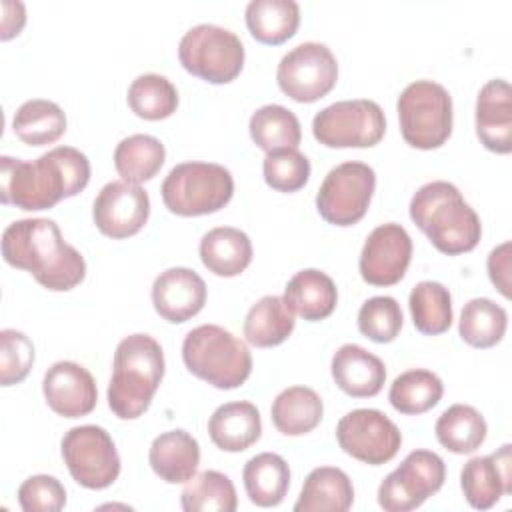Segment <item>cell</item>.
<instances>
[{"label": "cell", "instance_id": "cell-1", "mask_svg": "<svg viewBox=\"0 0 512 512\" xmlns=\"http://www.w3.org/2000/svg\"><path fill=\"white\" fill-rule=\"evenodd\" d=\"M90 162L72 146H56L36 160L0 158V200L20 210H46L86 188Z\"/></svg>", "mask_w": 512, "mask_h": 512}, {"label": "cell", "instance_id": "cell-2", "mask_svg": "<svg viewBox=\"0 0 512 512\" xmlns=\"http://www.w3.org/2000/svg\"><path fill=\"white\" fill-rule=\"evenodd\" d=\"M6 264L30 272L38 284L54 292L76 288L86 276L84 256L64 242L58 224L50 218H24L2 232Z\"/></svg>", "mask_w": 512, "mask_h": 512}, {"label": "cell", "instance_id": "cell-3", "mask_svg": "<svg viewBox=\"0 0 512 512\" xmlns=\"http://www.w3.org/2000/svg\"><path fill=\"white\" fill-rule=\"evenodd\" d=\"M412 222L428 236L436 250L448 256L470 252L478 246L482 224L460 190L446 180L420 186L410 200Z\"/></svg>", "mask_w": 512, "mask_h": 512}, {"label": "cell", "instance_id": "cell-4", "mask_svg": "<svg viewBox=\"0 0 512 512\" xmlns=\"http://www.w3.org/2000/svg\"><path fill=\"white\" fill-rule=\"evenodd\" d=\"M162 346L148 334H130L118 342L108 384V406L120 420L140 418L162 378H164Z\"/></svg>", "mask_w": 512, "mask_h": 512}, {"label": "cell", "instance_id": "cell-5", "mask_svg": "<svg viewBox=\"0 0 512 512\" xmlns=\"http://www.w3.org/2000/svg\"><path fill=\"white\" fill-rule=\"evenodd\" d=\"M182 360L194 376L220 390L242 386L252 372L248 346L216 324H202L186 334Z\"/></svg>", "mask_w": 512, "mask_h": 512}, {"label": "cell", "instance_id": "cell-6", "mask_svg": "<svg viewBox=\"0 0 512 512\" xmlns=\"http://www.w3.org/2000/svg\"><path fill=\"white\" fill-rule=\"evenodd\" d=\"M160 192L172 214L204 216L232 200L234 178L228 168L214 162H182L168 172Z\"/></svg>", "mask_w": 512, "mask_h": 512}, {"label": "cell", "instance_id": "cell-7", "mask_svg": "<svg viewBox=\"0 0 512 512\" xmlns=\"http://www.w3.org/2000/svg\"><path fill=\"white\" fill-rule=\"evenodd\" d=\"M396 110L402 138L412 148H440L452 134V98L438 82H410L400 92Z\"/></svg>", "mask_w": 512, "mask_h": 512}, {"label": "cell", "instance_id": "cell-8", "mask_svg": "<svg viewBox=\"0 0 512 512\" xmlns=\"http://www.w3.org/2000/svg\"><path fill=\"white\" fill-rule=\"evenodd\" d=\"M178 58L192 76L210 84H228L242 72L244 44L228 28L198 24L180 38Z\"/></svg>", "mask_w": 512, "mask_h": 512}, {"label": "cell", "instance_id": "cell-9", "mask_svg": "<svg viewBox=\"0 0 512 512\" xmlns=\"http://www.w3.org/2000/svg\"><path fill=\"white\" fill-rule=\"evenodd\" d=\"M386 132V118L374 100H340L322 108L312 120L314 138L328 148H370Z\"/></svg>", "mask_w": 512, "mask_h": 512}, {"label": "cell", "instance_id": "cell-10", "mask_svg": "<svg viewBox=\"0 0 512 512\" xmlns=\"http://www.w3.org/2000/svg\"><path fill=\"white\" fill-rule=\"evenodd\" d=\"M60 452L70 476L88 490L114 484L120 474V456L112 436L96 424L70 428L60 442Z\"/></svg>", "mask_w": 512, "mask_h": 512}, {"label": "cell", "instance_id": "cell-11", "mask_svg": "<svg viewBox=\"0 0 512 512\" xmlns=\"http://www.w3.org/2000/svg\"><path fill=\"white\" fill-rule=\"evenodd\" d=\"M376 188V172L364 162L334 166L316 194L318 214L334 226H352L364 218Z\"/></svg>", "mask_w": 512, "mask_h": 512}, {"label": "cell", "instance_id": "cell-12", "mask_svg": "<svg viewBox=\"0 0 512 512\" xmlns=\"http://www.w3.org/2000/svg\"><path fill=\"white\" fill-rule=\"evenodd\" d=\"M446 478L444 460L430 450H412L378 488V504L386 512H410L436 494Z\"/></svg>", "mask_w": 512, "mask_h": 512}, {"label": "cell", "instance_id": "cell-13", "mask_svg": "<svg viewBox=\"0 0 512 512\" xmlns=\"http://www.w3.org/2000/svg\"><path fill=\"white\" fill-rule=\"evenodd\" d=\"M276 80L280 90L296 102L324 98L338 80V62L332 50L320 42H302L282 56Z\"/></svg>", "mask_w": 512, "mask_h": 512}, {"label": "cell", "instance_id": "cell-14", "mask_svg": "<svg viewBox=\"0 0 512 512\" xmlns=\"http://www.w3.org/2000/svg\"><path fill=\"white\" fill-rule=\"evenodd\" d=\"M336 440L348 456L370 466L390 462L402 446L398 426L374 408H356L344 414L336 424Z\"/></svg>", "mask_w": 512, "mask_h": 512}, {"label": "cell", "instance_id": "cell-15", "mask_svg": "<svg viewBox=\"0 0 512 512\" xmlns=\"http://www.w3.org/2000/svg\"><path fill=\"white\" fill-rule=\"evenodd\" d=\"M412 260V238L404 226L386 222L376 226L360 252L358 268L364 282L372 286L398 284Z\"/></svg>", "mask_w": 512, "mask_h": 512}, {"label": "cell", "instance_id": "cell-16", "mask_svg": "<svg viewBox=\"0 0 512 512\" xmlns=\"http://www.w3.org/2000/svg\"><path fill=\"white\" fill-rule=\"evenodd\" d=\"M150 216L148 192L124 180H114L102 186L98 192L92 218L96 228L114 240H122L138 234Z\"/></svg>", "mask_w": 512, "mask_h": 512}, {"label": "cell", "instance_id": "cell-17", "mask_svg": "<svg viewBox=\"0 0 512 512\" xmlns=\"http://www.w3.org/2000/svg\"><path fill=\"white\" fill-rule=\"evenodd\" d=\"M46 404L64 418L90 414L98 402V388L92 374L70 360L52 364L42 380Z\"/></svg>", "mask_w": 512, "mask_h": 512}, {"label": "cell", "instance_id": "cell-18", "mask_svg": "<svg viewBox=\"0 0 512 512\" xmlns=\"http://www.w3.org/2000/svg\"><path fill=\"white\" fill-rule=\"evenodd\" d=\"M460 486L472 508H492L512 492V446L504 444L488 456L470 458L460 472Z\"/></svg>", "mask_w": 512, "mask_h": 512}, {"label": "cell", "instance_id": "cell-19", "mask_svg": "<svg viewBox=\"0 0 512 512\" xmlns=\"http://www.w3.org/2000/svg\"><path fill=\"white\" fill-rule=\"evenodd\" d=\"M152 304L164 320L182 324L204 308L206 282L190 268H168L152 284Z\"/></svg>", "mask_w": 512, "mask_h": 512}, {"label": "cell", "instance_id": "cell-20", "mask_svg": "<svg viewBox=\"0 0 512 512\" xmlns=\"http://www.w3.org/2000/svg\"><path fill=\"white\" fill-rule=\"evenodd\" d=\"M476 136L486 150H512V90L502 78L488 80L476 98Z\"/></svg>", "mask_w": 512, "mask_h": 512}, {"label": "cell", "instance_id": "cell-21", "mask_svg": "<svg viewBox=\"0 0 512 512\" xmlns=\"http://www.w3.org/2000/svg\"><path fill=\"white\" fill-rule=\"evenodd\" d=\"M332 378L352 398L376 396L386 382L384 362L358 344H344L332 356Z\"/></svg>", "mask_w": 512, "mask_h": 512}, {"label": "cell", "instance_id": "cell-22", "mask_svg": "<svg viewBox=\"0 0 512 512\" xmlns=\"http://www.w3.org/2000/svg\"><path fill=\"white\" fill-rule=\"evenodd\" d=\"M210 440L224 452H242L260 440L262 420L252 402L238 400L218 406L208 420Z\"/></svg>", "mask_w": 512, "mask_h": 512}, {"label": "cell", "instance_id": "cell-23", "mask_svg": "<svg viewBox=\"0 0 512 512\" xmlns=\"http://www.w3.org/2000/svg\"><path fill=\"white\" fill-rule=\"evenodd\" d=\"M148 462L154 474L168 484L188 482L200 464V446L186 430L162 432L152 440Z\"/></svg>", "mask_w": 512, "mask_h": 512}, {"label": "cell", "instance_id": "cell-24", "mask_svg": "<svg viewBox=\"0 0 512 512\" xmlns=\"http://www.w3.org/2000/svg\"><path fill=\"white\" fill-rule=\"evenodd\" d=\"M282 298L294 314L308 322H318L334 312L338 290L326 272L306 268L288 280Z\"/></svg>", "mask_w": 512, "mask_h": 512}, {"label": "cell", "instance_id": "cell-25", "mask_svg": "<svg viewBox=\"0 0 512 512\" xmlns=\"http://www.w3.org/2000/svg\"><path fill=\"white\" fill-rule=\"evenodd\" d=\"M200 260L216 276L232 278L252 262V242L246 232L232 226L208 230L200 240Z\"/></svg>", "mask_w": 512, "mask_h": 512}, {"label": "cell", "instance_id": "cell-26", "mask_svg": "<svg viewBox=\"0 0 512 512\" xmlns=\"http://www.w3.org/2000/svg\"><path fill=\"white\" fill-rule=\"evenodd\" d=\"M354 502L348 474L334 466L314 468L294 504L296 512H346Z\"/></svg>", "mask_w": 512, "mask_h": 512}, {"label": "cell", "instance_id": "cell-27", "mask_svg": "<svg viewBox=\"0 0 512 512\" xmlns=\"http://www.w3.org/2000/svg\"><path fill=\"white\" fill-rule=\"evenodd\" d=\"M246 494L260 508L278 506L290 488V468L286 460L274 452L252 456L242 470Z\"/></svg>", "mask_w": 512, "mask_h": 512}, {"label": "cell", "instance_id": "cell-28", "mask_svg": "<svg viewBox=\"0 0 512 512\" xmlns=\"http://www.w3.org/2000/svg\"><path fill=\"white\" fill-rule=\"evenodd\" d=\"M324 414L322 398L308 386H290L282 390L270 408L272 424L286 436L312 432Z\"/></svg>", "mask_w": 512, "mask_h": 512}, {"label": "cell", "instance_id": "cell-29", "mask_svg": "<svg viewBox=\"0 0 512 512\" xmlns=\"http://www.w3.org/2000/svg\"><path fill=\"white\" fill-rule=\"evenodd\" d=\"M244 14L250 34L268 46L290 40L300 24V6L294 0H252Z\"/></svg>", "mask_w": 512, "mask_h": 512}, {"label": "cell", "instance_id": "cell-30", "mask_svg": "<svg viewBox=\"0 0 512 512\" xmlns=\"http://www.w3.org/2000/svg\"><path fill=\"white\" fill-rule=\"evenodd\" d=\"M294 312L282 296H262L244 318V336L256 348H272L282 344L294 330Z\"/></svg>", "mask_w": 512, "mask_h": 512}, {"label": "cell", "instance_id": "cell-31", "mask_svg": "<svg viewBox=\"0 0 512 512\" xmlns=\"http://www.w3.org/2000/svg\"><path fill=\"white\" fill-rule=\"evenodd\" d=\"M438 442L454 454H472L486 440L484 416L468 404H452L446 408L434 426Z\"/></svg>", "mask_w": 512, "mask_h": 512}, {"label": "cell", "instance_id": "cell-32", "mask_svg": "<svg viewBox=\"0 0 512 512\" xmlns=\"http://www.w3.org/2000/svg\"><path fill=\"white\" fill-rule=\"evenodd\" d=\"M166 160L164 144L150 134H132L114 150V168L124 182L142 184L152 180Z\"/></svg>", "mask_w": 512, "mask_h": 512}, {"label": "cell", "instance_id": "cell-33", "mask_svg": "<svg viewBox=\"0 0 512 512\" xmlns=\"http://www.w3.org/2000/svg\"><path fill=\"white\" fill-rule=\"evenodd\" d=\"M12 130L28 146L54 144L66 132V114L52 100H26L12 118Z\"/></svg>", "mask_w": 512, "mask_h": 512}, {"label": "cell", "instance_id": "cell-34", "mask_svg": "<svg viewBox=\"0 0 512 512\" xmlns=\"http://www.w3.org/2000/svg\"><path fill=\"white\" fill-rule=\"evenodd\" d=\"M444 394L442 380L424 368H412L394 378L388 400L400 414H424L432 410Z\"/></svg>", "mask_w": 512, "mask_h": 512}, {"label": "cell", "instance_id": "cell-35", "mask_svg": "<svg viewBox=\"0 0 512 512\" xmlns=\"http://www.w3.org/2000/svg\"><path fill=\"white\" fill-rule=\"evenodd\" d=\"M250 138L254 144L268 152L296 148L302 140V130L296 114L280 104H266L250 116Z\"/></svg>", "mask_w": 512, "mask_h": 512}, {"label": "cell", "instance_id": "cell-36", "mask_svg": "<svg viewBox=\"0 0 512 512\" xmlns=\"http://www.w3.org/2000/svg\"><path fill=\"white\" fill-rule=\"evenodd\" d=\"M506 326L508 314L500 304L490 298H472L462 308L458 332L474 348H492L504 338Z\"/></svg>", "mask_w": 512, "mask_h": 512}, {"label": "cell", "instance_id": "cell-37", "mask_svg": "<svg viewBox=\"0 0 512 512\" xmlns=\"http://www.w3.org/2000/svg\"><path fill=\"white\" fill-rule=\"evenodd\" d=\"M180 506L186 512H234L238 506L236 488L226 474L204 470L186 482Z\"/></svg>", "mask_w": 512, "mask_h": 512}, {"label": "cell", "instance_id": "cell-38", "mask_svg": "<svg viewBox=\"0 0 512 512\" xmlns=\"http://www.w3.org/2000/svg\"><path fill=\"white\" fill-rule=\"evenodd\" d=\"M408 306L412 322L422 334L438 336L452 326V296L440 282H418L408 296Z\"/></svg>", "mask_w": 512, "mask_h": 512}, {"label": "cell", "instance_id": "cell-39", "mask_svg": "<svg viewBox=\"0 0 512 512\" xmlns=\"http://www.w3.org/2000/svg\"><path fill=\"white\" fill-rule=\"evenodd\" d=\"M130 110L144 120H164L178 108L176 86L160 74H140L128 88Z\"/></svg>", "mask_w": 512, "mask_h": 512}, {"label": "cell", "instance_id": "cell-40", "mask_svg": "<svg viewBox=\"0 0 512 512\" xmlns=\"http://www.w3.org/2000/svg\"><path fill=\"white\" fill-rule=\"evenodd\" d=\"M402 310L392 296L368 298L358 310V330L372 342H392L402 330Z\"/></svg>", "mask_w": 512, "mask_h": 512}, {"label": "cell", "instance_id": "cell-41", "mask_svg": "<svg viewBox=\"0 0 512 512\" xmlns=\"http://www.w3.org/2000/svg\"><path fill=\"white\" fill-rule=\"evenodd\" d=\"M264 180L272 190L296 192L310 178V160L296 148L268 152L262 164Z\"/></svg>", "mask_w": 512, "mask_h": 512}, {"label": "cell", "instance_id": "cell-42", "mask_svg": "<svg viewBox=\"0 0 512 512\" xmlns=\"http://www.w3.org/2000/svg\"><path fill=\"white\" fill-rule=\"evenodd\" d=\"M34 364V344L20 332L6 328L0 332V382L2 386L20 384Z\"/></svg>", "mask_w": 512, "mask_h": 512}, {"label": "cell", "instance_id": "cell-43", "mask_svg": "<svg viewBox=\"0 0 512 512\" xmlns=\"http://www.w3.org/2000/svg\"><path fill=\"white\" fill-rule=\"evenodd\" d=\"M18 504L24 512H58L66 504V490L58 478L34 474L20 484Z\"/></svg>", "mask_w": 512, "mask_h": 512}, {"label": "cell", "instance_id": "cell-44", "mask_svg": "<svg viewBox=\"0 0 512 512\" xmlns=\"http://www.w3.org/2000/svg\"><path fill=\"white\" fill-rule=\"evenodd\" d=\"M488 276L504 298H510V242L496 246L488 254Z\"/></svg>", "mask_w": 512, "mask_h": 512}, {"label": "cell", "instance_id": "cell-45", "mask_svg": "<svg viewBox=\"0 0 512 512\" xmlns=\"http://www.w3.org/2000/svg\"><path fill=\"white\" fill-rule=\"evenodd\" d=\"M2 32L0 38L2 40H10L14 36L20 34V30L26 24V10L22 2H10V0H2Z\"/></svg>", "mask_w": 512, "mask_h": 512}]
</instances>
